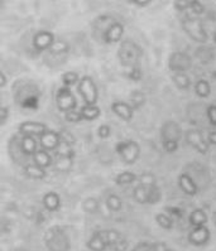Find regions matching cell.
Returning <instances> with one entry per match:
<instances>
[{"instance_id":"45","label":"cell","mask_w":216,"mask_h":251,"mask_svg":"<svg viewBox=\"0 0 216 251\" xmlns=\"http://www.w3.org/2000/svg\"><path fill=\"white\" fill-rule=\"evenodd\" d=\"M98 134L101 139H108L110 136V134H111V129H110L109 125H100V126H99Z\"/></svg>"},{"instance_id":"51","label":"cell","mask_w":216,"mask_h":251,"mask_svg":"<svg viewBox=\"0 0 216 251\" xmlns=\"http://www.w3.org/2000/svg\"><path fill=\"white\" fill-rule=\"evenodd\" d=\"M153 0H133V3L138 6H145L148 5L149 3H152Z\"/></svg>"},{"instance_id":"46","label":"cell","mask_w":216,"mask_h":251,"mask_svg":"<svg viewBox=\"0 0 216 251\" xmlns=\"http://www.w3.org/2000/svg\"><path fill=\"white\" fill-rule=\"evenodd\" d=\"M132 251H152V244L147 241H142L139 244H136Z\"/></svg>"},{"instance_id":"8","label":"cell","mask_w":216,"mask_h":251,"mask_svg":"<svg viewBox=\"0 0 216 251\" xmlns=\"http://www.w3.org/2000/svg\"><path fill=\"white\" fill-rule=\"evenodd\" d=\"M168 67L173 72H186L192 67V59L184 52H173L168 58Z\"/></svg>"},{"instance_id":"23","label":"cell","mask_w":216,"mask_h":251,"mask_svg":"<svg viewBox=\"0 0 216 251\" xmlns=\"http://www.w3.org/2000/svg\"><path fill=\"white\" fill-rule=\"evenodd\" d=\"M80 112L81 116H82V120L87 121L96 120L101 115V110L99 109L98 105H85V106L81 107Z\"/></svg>"},{"instance_id":"14","label":"cell","mask_w":216,"mask_h":251,"mask_svg":"<svg viewBox=\"0 0 216 251\" xmlns=\"http://www.w3.org/2000/svg\"><path fill=\"white\" fill-rule=\"evenodd\" d=\"M123 34H124V25H123L122 23H119V22H113V23L108 27V29L104 32L103 37L104 41L107 42V43L113 45V43L120 42Z\"/></svg>"},{"instance_id":"19","label":"cell","mask_w":216,"mask_h":251,"mask_svg":"<svg viewBox=\"0 0 216 251\" xmlns=\"http://www.w3.org/2000/svg\"><path fill=\"white\" fill-rule=\"evenodd\" d=\"M86 246L90 251H105L108 250V244L104 239L101 231H96L92 233V236L90 237L89 241L86 242Z\"/></svg>"},{"instance_id":"38","label":"cell","mask_w":216,"mask_h":251,"mask_svg":"<svg viewBox=\"0 0 216 251\" xmlns=\"http://www.w3.org/2000/svg\"><path fill=\"white\" fill-rule=\"evenodd\" d=\"M138 179H139L140 186L145 187V188L156 186V177H154V175H152V173H143Z\"/></svg>"},{"instance_id":"6","label":"cell","mask_w":216,"mask_h":251,"mask_svg":"<svg viewBox=\"0 0 216 251\" xmlns=\"http://www.w3.org/2000/svg\"><path fill=\"white\" fill-rule=\"evenodd\" d=\"M116 151H118L120 159L125 164L131 166L139 159L140 147L134 140H124V142H120L116 145Z\"/></svg>"},{"instance_id":"48","label":"cell","mask_w":216,"mask_h":251,"mask_svg":"<svg viewBox=\"0 0 216 251\" xmlns=\"http://www.w3.org/2000/svg\"><path fill=\"white\" fill-rule=\"evenodd\" d=\"M8 115H9V110L0 106V123H4L8 119Z\"/></svg>"},{"instance_id":"52","label":"cell","mask_w":216,"mask_h":251,"mask_svg":"<svg viewBox=\"0 0 216 251\" xmlns=\"http://www.w3.org/2000/svg\"><path fill=\"white\" fill-rule=\"evenodd\" d=\"M213 220H214V224H215V226H216V212H214Z\"/></svg>"},{"instance_id":"17","label":"cell","mask_w":216,"mask_h":251,"mask_svg":"<svg viewBox=\"0 0 216 251\" xmlns=\"http://www.w3.org/2000/svg\"><path fill=\"white\" fill-rule=\"evenodd\" d=\"M178 187L181 188V191L184 193H186L187 196H195L197 193V184L195 183V180L189 177L186 173H182V175L178 177Z\"/></svg>"},{"instance_id":"27","label":"cell","mask_w":216,"mask_h":251,"mask_svg":"<svg viewBox=\"0 0 216 251\" xmlns=\"http://www.w3.org/2000/svg\"><path fill=\"white\" fill-rule=\"evenodd\" d=\"M133 197L134 200H135V202H138V203H148V188H145V187L138 184V186L133 189Z\"/></svg>"},{"instance_id":"11","label":"cell","mask_w":216,"mask_h":251,"mask_svg":"<svg viewBox=\"0 0 216 251\" xmlns=\"http://www.w3.org/2000/svg\"><path fill=\"white\" fill-rule=\"evenodd\" d=\"M19 133L22 135H28V136H34V138H39L42 134L47 130V126L38 121H23L19 125Z\"/></svg>"},{"instance_id":"44","label":"cell","mask_w":216,"mask_h":251,"mask_svg":"<svg viewBox=\"0 0 216 251\" xmlns=\"http://www.w3.org/2000/svg\"><path fill=\"white\" fill-rule=\"evenodd\" d=\"M189 4H191V0H176L175 8L178 12H185L189 9Z\"/></svg>"},{"instance_id":"26","label":"cell","mask_w":216,"mask_h":251,"mask_svg":"<svg viewBox=\"0 0 216 251\" xmlns=\"http://www.w3.org/2000/svg\"><path fill=\"white\" fill-rule=\"evenodd\" d=\"M195 92L198 98H201V99L209 98L211 94L210 83L207 82L206 80H198L195 85Z\"/></svg>"},{"instance_id":"49","label":"cell","mask_w":216,"mask_h":251,"mask_svg":"<svg viewBox=\"0 0 216 251\" xmlns=\"http://www.w3.org/2000/svg\"><path fill=\"white\" fill-rule=\"evenodd\" d=\"M6 83H8V80H6V76L4 75V72L0 70V89L5 87Z\"/></svg>"},{"instance_id":"22","label":"cell","mask_w":216,"mask_h":251,"mask_svg":"<svg viewBox=\"0 0 216 251\" xmlns=\"http://www.w3.org/2000/svg\"><path fill=\"white\" fill-rule=\"evenodd\" d=\"M24 175L27 176L30 179H36V180H42L45 179L46 176H47V172L46 169L41 168L37 164H28V166L24 167Z\"/></svg>"},{"instance_id":"32","label":"cell","mask_w":216,"mask_h":251,"mask_svg":"<svg viewBox=\"0 0 216 251\" xmlns=\"http://www.w3.org/2000/svg\"><path fill=\"white\" fill-rule=\"evenodd\" d=\"M156 222L164 230H171L173 227V220L169 215L166 213H157L156 215Z\"/></svg>"},{"instance_id":"55","label":"cell","mask_w":216,"mask_h":251,"mask_svg":"<svg viewBox=\"0 0 216 251\" xmlns=\"http://www.w3.org/2000/svg\"><path fill=\"white\" fill-rule=\"evenodd\" d=\"M0 102H1V101H0Z\"/></svg>"},{"instance_id":"33","label":"cell","mask_w":216,"mask_h":251,"mask_svg":"<svg viewBox=\"0 0 216 251\" xmlns=\"http://www.w3.org/2000/svg\"><path fill=\"white\" fill-rule=\"evenodd\" d=\"M196 57H197L202 63L210 62L211 59L214 58V52L207 47H198L195 52Z\"/></svg>"},{"instance_id":"39","label":"cell","mask_w":216,"mask_h":251,"mask_svg":"<svg viewBox=\"0 0 216 251\" xmlns=\"http://www.w3.org/2000/svg\"><path fill=\"white\" fill-rule=\"evenodd\" d=\"M67 50V43H65L63 41H54V45L51 46V48L48 50H50L51 53H63V52H66Z\"/></svg>"},{"instance_id":"47","label":"cell","mask_w":216,"mask_h":251,"mask_svg":"<svg viewBox=\"0 0 216 251\" xmlns=\"http://www.w3.org/2000/svg\"><path fill=\"white\" fill-rule=\"evenodd\" d=\"M152 251H172L164 242H156L152 244Z\"/></svg>"},{"instance_id":"34","label":"cell","mask_w":216,"mask_h":251,"mask_svg":"<svg viewBox=\"0 0 216 251\" xmlns=\"http://www.w3.org/2000/svg\"><path fill=\"white\" fill-rule=\"evenodd\" d=\"M131 103L133 109H139L145 103V95L142 91H133L131 94Z\"/></svg>"},{"instance_id":"3","label":"cell","mask_w":216,"mask_h":251,"mask_svg":"<svg viewBox=\"0 0 216 251\" xmlns=\"http://www.w3.org/2000/svg\"><path fill=\"white\" fill-rule=\"evenodd\" d=\"M118 57L124 67L133 68L138 66V62L142 57V50L134 42L124 41L118 50Z\"/></svg>"},{"instance_id":"28","label":"cell","mask_w":216,"mask_h":251,"mask_svg":"<svg viewBox=\"0 0 216 251\" xmlns=\"http://www.w3.org/2000/svg\"><path fill=\"white\" fill-rule=\"evenodd\" d=\"M101 233H103L104 239H105V241H107L108 249H110L114 244H115V242H118L119 240L123 239L122 233L116 230H103L101 231Z\"/></svg>"},{"instance_id":"1","label":"cell","mask_w":216,"mask_h":251,"mask_svg":"<svg viewBox=\"0 0 216 251\" xmlns=\"http://www.w3.org/2000/svg\"><path fill=\"white\" fill-rule=\"evenodd\" d=\"M163 148L167 153H175L178 149V143L182 138V129L176 121L164 123L161 130Z\"/></svg>"},{"instance_id":"13","label":"cell","mask_w":216,"mask_h":251,"mask_svg":"<svg viewBox=\"0 0 216 251\" xmlns=\"http://www.w3.org/2000/svg\"><path fill=\"white\" fill-rule=\"evenodd\" d=\"M61 143V135L58 133L54 130H46L45 133L39 136V144H41V148L45 149V151H56L57 147Z\"/></svg>"},{"instance_id":"31","label":"cell","mask_w":216,"mask_h":251,"mask_svg":"<svg viewBox=\"0 0 216 251\" xmlns=\"http://www.w3.org/2000/svg\"><path fill=\"white\" fill-rule=\"evenodd\" d=\"M99 208H100L99 201L94 197L86 198L85 201H83V203H82V210L85 211L86 213H91V215H94V213L98 212Z\"/></svg>"},{"instance_id":"24","label":"cell","mask_w":216,"mask_h":251,"mask_svg":"<svg viewBox=\"0 0 216 251\" xmlns=\"http://www.w3.org/2000/svg\"><path fill=\"white\" fill-rule=\"evenodd\" d=\"M172 81L180 90H189V86H191L189 77L185 72H175L172 76Z\"/></svg>"},{"instance_id":"43","label":"cell","mask_w":216,"mask_h":251,"mask_svg":"<svg viewBox=\"0 0 216 251\" xmlns=\"http://www.w3.org/2000/svg\"><path fill=\"white\" fill-rule=\"evenodd\" d=\"M128 246H129V244H128L127 240L123 237V239L119 240L118 242H115V244H114V245L110 248V250L111 251H127Z\"/></svg>"},{"instance_id":"15","label":"cell","mask_w":216,"mask_h":251,"mask_svg":"<svg viewBox=\"0 0 216 251\" xmlns=\"http://www.w3.org/2000/svg\"><path fill=\"white\" fill-rule=\"evenodd\" d=\"M111 110L116 116L124 121H131L134 116V109L124 101H115L111 103Z\"/></svg>"},{"instance_id":"25","label":"cell","mask_w":216,"mask_h":251,"mask_svg":"<svg viewBox=\"0 0 216 251\" xmlns=\"http://www.w3.org/2000/svg\"><path fill=\"white\" fill-rule=\"evenodd\" d=\"M54 168L58 172H67L72 168V157H66V155H58L54 162Z\"/></svg>"},{"instance_id":"2","label":"cell","mask_w":216,"mask_h":251,"mask_svg":"<svg viewBox=\"0 0 216 251\" xmlns=\"http://www.w3.org/2000/svg\"><path fill=\"white\" fill-rule=\"evenodd\" d=\"M45 244L48 251H68L71 249L70 239L59 226H54L46 232Z\"/></svg>"},{"instance_id":"21","label":"cell","mask_w":216,"mask_h":251,"mask_svg":"<svg viewBox=\"0 0 216 251\" xmlns=\"http://www.w3.org/2000/svg\"><path fill=\"white\" fill-rule=\"evenodd\" d=\"M189 221L192 227H198V226H205L209 221V217L202 208H196L189 213Z\"/></svg>"},{"instance_id":"5","label":"cell","mask_w":216,"mask_h":251,"mask_svg":"<svg viewBox=\"0 0 216 251\" xmlns=\"http://www.w3.org/2000/svg\"><path fill=\"white\" fill-rule=\"evenodd\" d=\"M77 91L81 95L85 105H96L99 99V90L91 77H81L79 83H77Z\"/></svg>"},{"instance_id":"30","label":"cell","mask_w":216,"mask_h":251,"mask_svg":"<svg viewBox=\"0 0 216 251\" xmlns=\"http://www.w3.org/2000/svg\"><path fill=\"white\" fill-rule=\"evenodd\" d=\"M136 180V176L134 175L133 172H122L120 175H118V177L115 178L116 184L119 186H128V184H132L133 182Z\"/></svg>"},{"instance_id":"42","label":"cell","mask_w":216,"mask_h":251,"mask_svg":"<svg viewBox=\"0 0 216 251\" xmlns=\"http://www.w3.org/2000/svg\"><path fill=\"white\" fill-rule=\"evenodd\" d=\"M207 120L213 126H216V105H210L207 107Z\"/></svg>"},{"instance_id":"50","label":"cell","mask_w":216,"mask_h":251,"mask_svg":"<svg viewBox=\"0 0 216 251\" xmlns=\"http://www.w3.org/2000/svg\"><path fill=\"white\" fill-rule=\"evenodd\" d=\"M207 142L213 145H216V130L211 131V133L209 134V136H207Z\"/></svg>"},{"instance_id":"56","label":"cell","mask_w":216,"mask_h":251,"mask_svg":"<svg viewBox=\"0 0 216 251\" xmlns=\"http://www.w3.org/2000/svg\"><path fill=\"white\" fill-rule=\"evenodd\" d=\"M0 251H1V250H0Z\"/></svg>"},{"instance_id":"20","label":"cell","mask_w":216,"mask_h":251,"mask_svg":"<svg viewBox=\"0 0 216 251\" xmlns=\"http://www.w3.org/2000/svg\"><path fill=\"white\" fill-rule=\"evenodd\" d=\"M19 147H21V151L26 155H33V154L38 151V144H37V140L34 136L23 135V138L21 139V143H19Z\"/></svg>"},{"instance_id":"4","label":"cell","mask_w":216,"mask_h":251,"mask_svg":"<svg viewBox=\"0 0 216 251\" xmlns=\"http://www.w3.org/2000/svg\"><path fill=\"white\" fill-rule=\"evenodd\" d=\"M182 28H184L185 33L192 41L197 42V43H206L209 41V36H207L206 30H205L204 23L197 17H189L182 22Z\"/></svg>"},{"instance_id":"12","label":"cell","mask_w":216,"mask_h":251,"mask_svg":"<svg viewBox=\"0 0 216 251\" xmlns=\"http://www.w3.org/2000/svg\"><path fill=\"white\" fill-rule=\"evenodd\" d=\"M54 33L48 32V30H41L33 37L32 45L33 47L36 48L39 52H43V50H48L51 48V46L54 45Z\"/></svg>"},{"instance_id":"16","label":"cell","mask_w":216,"mask_h":251,"mask_svg":"<svg viewBox=\"0 0 216 251\" xmlns=\"http://www.w3.org/2000/svg\"><path fill=\"white\" fill-rule=\"evenodd\" d=\"M42 203H43V207L46 210L50 211V212H56L61 208V197L57 192H47L43 198H42Z\"/></svg>"},{"instance_id":"18","label":"cell","mask_w":216,"mask_h":251,"mask_svg":"<svg viewBox=\"0 0 216 251\" xmlns=\"http://www.w3.org/2000/svg\"><path fill=\"white\" fill-rule=\"evenodd\" d=\"M32 157L33 163L43 169L50 168V167L54 164V158H52V155L50 154V151H45V149H38L36 153L33 154Z\"/></svg>"},{"instance_id":"9","label":"cell","mask_w":216,"mask_h":251,"mask_svg":"<svg viewBox=\"0 0 216 251\" xmlns=\"http://www.w3.org/2000/svg\"><path fill=\"white\" fill-rule=\"evenodd\" d=\"M185 139L189 145L201 154H206L209 151V142L205 139L204 134L196 129H189L185 134Z\"/></svg>"},{"instance_id":"29","label":"cell","mask_w":216,"mask_h":251,"mask_svg":"<svg viewBox=\"0 0 216 251\" xmlns=\"http://www.w3.org/2000/svg\"><path fill=\"white\" fill-rule=\"evenodd\" d=\"M107 207L111 212H119L123 208L122 198L118 195H109L107 198Z\"/></svg>"},{"instance_id":"37","label":"cell","mask_w":216,"mask_h":251,"mask_svg":"<svg viewBox=\"0 0 216 251\" xmlns=\"http://www.w3.org/2000/svg\"><path fill=\"white\" fill-rule=\"evenodd\" d=\"M162 198V193H161V189L158 188L157 184L156 186H152L148 188V203L154 204L158 203Z\"/></svg>"},{"instance_id":"7","label":"cell","mask_w":216,"mask_h":251,"mask_svg":"<svg viewBox=\"0 0 216 251\" xmlns=\"http://www.w3.org/2000/svg\"><path fill=\"white\" fill-rule=\"evenodd\" d=\"M56 103L59 111L65 114V112L76 109L77 101L76 98H75V95L72 94L71 89H70V87H66V86H62V87H59L58 91H57Z\"/></svg>"},{"instance_id":"40","label":"cell","mask_w":216,"mask_h":251,"mask_svg":"<svg viewBox=\"0 0 216 251\" xmlns=\"http://www.w3.org/2000/svg\"><path fill=\"white\" fill-rule=\"evenodd\" d=\"M65 119L68 123H80L82 120V116H81L80 111H76V110H71V111L65 112Z\"/></svg>"},{"instance_id":"35","label":"cell","mask_w":216,"mask_h":251,"mask_svg":"<svg viewBox=\"0 0 216 251\" xmlns=\"http://www.w3.org/2000/svg\"><path fill=\"white\" fill-rule=\"evenodd\" d=\"M79 81H80V77H79L76 72H66L62 76V83L66 87H71V86L77 85Z\"/></svg>"},{"instance_id":"10","label":"cell","mask_w":216,"mask_h":251,"mask_svg":"<svg viewBox=\"0 0 216 251\" xmlns=\"http://www.w3.org/2000/svg\"><path fill=\"white\" fill-rule=\"evenodd\" d=\"M210 230L205 226H198L193 227L189 233V242L193 246H204L206 245L209 240H210Z\"/></svg>"},{"instance_id":"53","label":"cell","mask_w":216,"mask_h":251,"mask_svg":"<svg viewBox=\"0 0 216 251\" xmlns=\"http://www.w3.org/2000/svg\"><path fill=\"white\" fill-rule=\"evenodd\" d=\"M214 41L216 42V33H215V34H214Z\"/></svg>"},{"instance_id":"54","label":"cell","mask_w":216,"mask_h":251,"mask_svg":"<svg viewBox=\"0 0 216 251\" xmlns=\"http://www.w3.org/2000/svg\"><path fill=\"white\" fill-rule=\"evenodd\" d=\"M19 251H27V250H19Z\"/></svg>"},{"instance_id":"36","label":"cell","mask_w":216,"mask_h":251,"mask_svg":"<svg viewBox=\"0 0 216 251\" xmlns=\"http://www.w3.org/2000/svg\"><path fill=\"white\" fill-rule=\"evenodd\" d=\"M57 155H66V157H74V151H72L71 143L61 140L59 145L57 147Z\"/></svg>"},{"instance_id":"41","label":"cell","mask_w":216,"mask_h":251,"mask_svg":"<svg viewBox=\"0 0 216 251\" xmlns=\"http://www.w3.org/2000/svg\"><path fill=\"white\" fill-rule=\"evenodd\" d=\"M189 9L192 10V13L195 15H201L205 12V8L198 0H191V4H189Z\"/></svg>"}]
</instances>
